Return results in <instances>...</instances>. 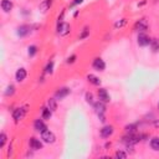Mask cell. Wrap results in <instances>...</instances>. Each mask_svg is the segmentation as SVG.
Returning a JSON list of instances; mask_svg holds the SVG:
<instances>
[{"label":"cell","instance_id":"23","mask_svg":"<svg viewBox=\"0 0 159 159\" xmlns=\"http://www.w3.org/2000/svg\"><path fill=\"white\" fill-rule=\"evenodd\" d=\"M137 132V124H129V125H125V133H129V134H133Z\"/></svg>","mask_w":159,"mask_h":159},{"label":"cell","instance_id":"2","mask_svg":"<svg viewBox=\"0 0 159 159\" xmlns=\"http://www.w3.org/2000/svg\"><path fill=\"white\" fill-rule=\"evenodd\" d=\"M41 139H42L45 143H47V144H52V143L56 142V135H55V133L51 132L50 129H46V130H43V132L41 133Z\"/></svg>","mask_w":159,"mask_h":159},{"label":"cell","instance_id":"4","mask_svg":"<svg viewBox=\"0 0 159 159\" xmlns=\"http://www.w3.org/2000/svg\"><path fill=\"white\" fill-rule=\"evenodd\" d=\"M70 30H71L70 24H67V22H65V21L58 22V25H57V34H58L60 36H66V35H68V34H70Z\"/></svg>","mask_w":159,"mask_h":159},{"label":"cell","instance_id":"19","mask_svg":"<svg viewBox=\"0 0 159 159\" xmlns=\"http://www.w3.org/2000/svg\"><path fill=\"white\" fill-rule=\"evenodd\" d=\"M51 116H52V111H51L48 107H43V108H42V113H41L42 119H50Z\"/></svg>","mask_w":159,"mask_h":159},{"label":"cell","instance_id":"20","mask_svg":"<svg viewBox=\"0 0 159 159\" xmlns=\"http://www.w3.org/2000/svg\"><path fill=\"white\" fill-rule=\"evenodd\" d=\"M47 106H48V108L53 112V111H56L57 109V102H56V98H48L47 99Z\"/></svg>","mask_w":159,"mask_h":159},{"label":"cell","instance_id":"25","mask_svg":"<svg viewBox=\"0 0 159 159\" xmlns=\"http://www.w3.org/2000/svg\"><path fill=\"white\" fill-rule=\"evenodd\" d=\"M88 35H89V29H88V27H84V29L82 30L81 35L78 36V39H80V40H83V39H86Z\"/></svg>","mask_w":159,"mask_h":159},{"label":"cell","instance_id":"13","mask_svg":"<svg viewBox=\"0 0 159 159\" xmlns=\"http://www.w3.org/2000/svg\"><path fill=\"white\" fill-rule=\"evenodd\" d=\"M29 144H30L31 149H34V150H40V149H42V143L40 142V139H36V138H34V137L30 138Z\"/></svg>","mask_w":159,"mask_h":159},{"label":"cell","instance_id":"7","mask_svg":"<svg viewBox=\"0 0 159 159\" xmlns=\"http://www.w3.org/2000/svg\"><path fill=\"white\" fill-rule=\"evenodd\" d=\"M137 40H138V45L142 47L150 45V41H152V39H149V36H147L145 34H139Z\"/></svg>","mask_w":159,"mask_h":159},{"label":"cell","instance_id":"11","mask_svg":"<svg viewBox=\"0 0 159 159\" xmlns=\"http://www.w3.org/2000/svg\"><path fill=\"white\" fill-rule=\"evenodd\" d=\"M70 88H67V87H62V88H60L58 91H56V93H55V98L56 99H62V98H65L66 96H68L70 94Z\"/></svg>","mask_w":159,"mask_h":159},{"label":"cell","instance_id":"30","mask_svg":"<svg viewBox=\"0 0 159 159\" xmlns=\"http://www.w3.org/2000/svg\"><path fill=\"white\" fill-rule=\"evenodd\" d=\"M5 142H6V134L5 133H1L0 134V148H4Z\"/></svg>","mask_w":159,"mask_h":159},{"label":"cell","instance_id":"33","mask_svg":"<svg viewBox=\"0 0 159 159\" xmlns=\"http://www.w3.org/2000/svg\"><path fill=\"white\" fill-rule=\"evenodd\" d=\"M83 0H75L73 2H72V5H77V4H81Z\"/></svg>","mask_w":159,"mask_h":159},{"label":"cell","instance_id":"6","mask_svg":"<svg viewBox=\"0 0 159 159\" xmlns=\"http://www.w3.org/2000/svg\"><path fill=\"white\" fill-rule=\"evenodd\" d=\"M92 67H93L94 70H97V71H104V68H106V62H104L102 58L97 57V58L93 60Z\"/></svg>","mask_w":159,"mask_h":159},{"label":"cell","instance_id":"28","mask_svg":"<svg viewBox=\"0 0 159 159\" xmlns=\"http://www.w3.org/2000/svg\"><path fill=\"white\" fill-rule=\"evenodd\" d=\"M84 98H86V102H87V103H91V104L94 103V102H93V94H92L91 92H87V93L84 94Z\"/></svg>","mask_w":159,"mask_h":159},{"label":"cell","instance_id":"14","mask_svg":"<svg viewBox=\"0 0 159 159\" xmlns=\"http://www.w3.org/2000/svg\"><path fill=\"white\" fill-rule=\"evenodd\" d=\"M34 128H35V130H37V132H40V133H42L43 130H46V129H47V125L43 123V120H42V119H36V120H35V123H34Z\"/></svg>","mask_w":159,"mask_h":159},{"label":"cell","instance_id":"15","mask_svg":"<svg viewBox=\"0 0 159 159\" xmlns=\"http://www.w3.org/2000/svg\"><path fill=\"white\" fill-rule=\"evenodd\" d=\"M26 76H27V72H26L25 68H19L15 73V78H16L17 82H22L26 78Z\"/></svg>","mask_w":159,"mask_h":159},{"label":"cell","instance_id":"21","mask_svg":"<svg viewBox=\"0 0 159 159\" xmlns=\"http://www.w3.org/2000/svg\"><path fill=\"white\" fill-rule=\"evenodd\" d=\"M150 147H152L153 150L159 152V138H158V137L152 138V140H150Z\"/></svg>","mask_w":159,"mask_h":159},{"label":"cell","instance_id":"1","mask_svg":"<svg viewBox=\"0 0 159 159\" xmlns=\"http://www.w3.org/2000/svg\"><path fill=\"white\" fill-rule=\"evenodd\" d=\"M142 137L140 135H137L135 133H133V134H129V133H127V135H124L123 138H122V142L125 144V147H133L134 144H137V143H139L142 139H140Z\"/></svg>","mask_w":159,"mask_h":159},{"label":"cell","instance_id":"18","mask_svg":"<svg viewBox=\"0 0 159 159\" xmlns=\"http://www.w3.org/2000/svg\"><path fill=\"white\" fill-rule=\"evenodd\" d=\"M87 81L89 82V83H92V84H94V86H99L101 84V80L97 77V76H94V75H87Z\"/></svg>","mask_w":159,"mask_h":159},{"label":"cell","instance_id":"27","mask_svg":"<svg viewBox=\"0 0 159 159\" xmlns=\"http://www.w3.org/2000/svg\"><path fill=\"white\" fill-rule=\"evenodd\" d=\"M45 72L46 73H52L53 72V61H50L48 63H47V66H46V68H45Z\"/></svg>","mask_w":159,"mask_h":159},{"label":"cell","instance_id":"12","mask_svg":"<svg viewBox=\"0 0 159 159\" xmlns=\"http://www.w3.org/2000/svg\"><path fill=\"white\" fill-rule=\"evenodd\" d=\"M97 93H98L99 99H101V101H103L104 103H107V102H109V101H111V96H109V93L107 92V89H106V88H99Z\"/></svg>","mask_w":159,"mask_h":159},{"label":"cell","instance_id":"29","mask_svg":"<svg viewBox=\"0 0 159 159\" xmlns=\"http://www.w3.org/2000/svg\"><path fill=\"white\" fill-rule=\"evenodd\" d=\"M36 52H37V47L36 46H34V45L32 46H29V56L30 57H32Z\"/></svg>","mask_w":159,"mask_h":159},{"label":"cell","instance_id":"34","mask_svg":"<svg viewBox=\"0 0 159 159\" xmlns=\"http://www.w3.org/2000/svg\"><path fill=\"white\" fill-rule=\"evenodd\" d=\"M158 109H159V103H158Z\"/></svg>","mask_w":159,"mask_h":159},{"label":"cell","instance_id":"24","mask_svg":"<svg viewBox=\"0 0 159 159\" xmlns=\"http://www.w3.org/2000/svg\"><path fill=\"white\" fill-rule=\"evenodd\" d=\"M125 24H127V19H120V20H118V21L114 22V27L116 29H120V27L125 26Z\"/></svg>","mask_w":159,"mask_h":159},{"label":"cell","instance_id":"26","mask_svg":"<svg viewBox=\"0 0 159 159\" xmlns=\"http://www.w3.org/2000/svg\"><path fill=\"white\" fill-rule=\"evenodd\" d=\"M14 92H15V87L12 86V84H9L7 86V88H6V91H5V96H12L14 94Z\"/></svg>","mask_w":159,"mask_h":159},{"label":"cell","instance_id":"9","mask_svg":"<svg viewBox=\"0 0 159 159\" xmlns=\"http://www.w3.org/2000/svg\"><path fill=\"white\" fill-rule=\"evenodd\" d=\"M114 132V128L112 125H104L103 128H101V137L102 138H109Z\"/></svg>","mask_w":159,"mask_h":159},{"label":"cell","instance_id":"8","mask_svg":"<svg viewBox=\"0 0 159 159\" xmlns=\"http://www.w3.org/2000/svg\"><path fill=\"white\" fill-rule=\"evenodd\" d=\"M93 108H94V111H96L97 114H104V112H106L104 102L101 101V99H99L98 102H94V103H93Z\"/></svg>","mask_w":159,"mask_h":159},{"label":"cell","instance_id":"32","mask_svg":"<svg viewBox=\"0 0 159 159\" xmlns=\"http://www.w3.org/2000/svg\"><path fill=\"white\" fill-rule=\"evenodd\" d=\"M75 61H76V55H72L71 57H68V58L66 60V62H67V63H73Z\"/></svg>","mask_w":159,"mask_h":159},{"label":"cell","instance_id":"16","mask_svg":"<svg viewBox=\"0 0 159 159\" xmlns=\"http://www.w3.org/2000/svg\"><path fill=\"white\" fill-rule=\"evenodd\" d=\"M51 5H52V0H42L39 5V10L41 12H46L51 7Z\"/></svg>","mask_w":159,"mask_h":159},{"label":"cell","instance_id":"22","mask_svg":"<svg viewBox=\"0 0 159 159\" xmlns=\"http://www.w3.org/2000/svg\"><path fill=\"white\" fill-rule=\"evenodd\" d=\"M150 47H152V51L153 52H158L159 51V40L158 39H152Z\"/></svg>","mask_w":159,"mask_h":159},{"label":"cell","instance_id":"31","mask_svg":"<svg viewBox=\"0 0 159 159\" xmlns=\"http://www.w3.org/2000/svg\"><path fill=\"white\" fill-rule=\"evenodd\" d=\"M116 157L117 158H127V153H124V152H122V150H118V152H116Z\"/></svg>","mask_w":159,"mask_h":159},{"label":"cell","instance_id":"10","mask_svg":"<svg viewBox=\"0 0 159 159\" xmlns=\"http://www.w3.org/2000/svg\"><path fill=\"white\" fill-rule=\"evenodd\" d=\"M31 32V27L29 25H21L17 27V35L20 37H25Z\"/></svg>","mask_w":159,"mask_h":159},{"label":"cell","instance_id":"17","mask_svg":"<svg viewBox=\"0 0 159 159\" xmlns=\"http://www.w3.org/2000/svg\"><path fill=\"white\" fill-rule=\"evenodd\" d=\"M12 6H14L12 1H10V0H1V9H2L5 12L11 11V10H12Z\"/></svg>","mask_w":159,"mask_h":159},{"label":"cell","instance_id":"3","mask_svg":"<svg viewBox=\"0 0 159 159\" xmlns=\"http://www.w3.org/2000/svg\"><path fill=\"white\" fill-rule=\"evenodd\" d=\"M148 26H149V24H148V21H147L145 19H139V20L135 21L133 29H134L135 31L143 32V31H147V30H148Z\"/></svg>","mask_w":159,"mask_h":159},{"label":"cell","instance_id":"5","mask_svg":"<svg viewBox=\"0 0 159 159\" xmlns=\"http://www.w3.org/2000/svg\"><path fill=\"white\" fill-rule=\"evenodd\" d=\"M25 114H26V107H20V108L14 109V112H12V118H14V120L17 123L19 120H21V119L25 117Z\"/></svg>","mask_w":159,"mask_h":159}]
</instances>
